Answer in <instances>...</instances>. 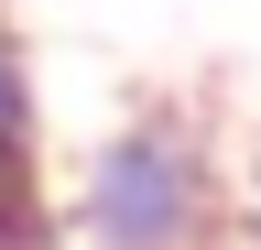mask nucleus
<instances>
[{
    "label": "nucleus",
    "instance_id": "1",
    "mask_svg": "<svg viewBox=\"0 0 261 250\" xmlns=\"http://www.w3.org/2000/svg\"><path fill=\"white\" fill-rule=\"evenodd\" d=\"M76 250H228V152L196 109L142 98L130 120L87 142L76 207H65Z\"/></svg>",
    "mask_w": 261,
    "mask_h": 250
},
{
    "label": "nucleus",
    "instance_id": "2",
    "mask_svg": "<svg viewBox=\"0 0 261 250\" xmlns=\"http://www.w3.org/2000/svg\"><path fill=\"white\" fill-rule=\"evenodd\" d=\"M0 250H55L44 152H33V54L11 22H0Z\"/></svg>",
    "mask_w": 261,
    "mask_h": 250
}]
</instances>
